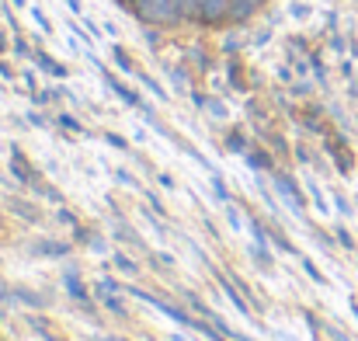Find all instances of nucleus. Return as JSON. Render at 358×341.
<instances>
[{"instance_id": "7c9ffc66", "label": "nucleus", "mask_w": 358, "mask_h": 341, "mask_svg": "<svg viewBox=\"0 0 358 341\" xmlns=\"http://www.w3.org/2000/svg\"><path fill=\"white\" fill-rule=\"evenodd\" d=\"M250 4H264V0H250Z\"/></svg>"}, {"instance_id": "4be33fe9", "label": "nucleus", "mask_w": 358, "mask_h": 341, "mask_svg": "<svg viewBox=\"0 0 358 341\" xmlns=\"http://www.w3.org/2000/svg\"><path fill=\"white\" fill-rule=\"evenodd\" d=\"M115 178H119V185H125V188H136V178H132L129 171H119Z\"/></svg>"}, {"instance_id": "423d86ee", "label": "nucleus", "mask_w": 358, "mask_h": 341, "mask_svg": "<svg viewBox=\"0 0 358 341\" xmlns=\"http://www.w3.org/2000/svg\"><path fill=\"white\" fill-rule=\"evenodd\" d=\"M150 303H153V307H157L160 314H167V317H171L174 324H181V328H195V321H192V317H188V314H185L181 307H171V303H164V300H157V296H153Z\"/></svg>"}, {"instance_id": "ddd939ff", "label": "nucleus", "mask_w": 358, "mask_h": 341, "mask_svg": "<svg viewBox=\"0 0 358 341\" xmlns=\"http://www.w3.org/2000/svg\"><path fill=\"white\" fill-rule=\"evenodd\" d=\"M115 268H119V272H125V275H139L136 261H132V258H125L122 251H115Z\"/></svg>"}, {"instance_id": "393cba45", "label": "nucleus", "mask_w": 358, "mask_h": 341, "mask_svg": "<svg viewBox=\"0 0 358 341\" xmlns=\"http://www.w3.org/2000/svg\"><path fill=\"white\" fill-rule=\"evenodd\" d=\"M108 143H112V146H119V150H129V143H125L122 136H115V132H108Z\"/></svg>"}, {"instance_id": "6e6552de", "label": "nucleus", "mask_w": 358, "mask_h": 341, "mask_svg": "<svg viewBox=\"0 0 358 341\" xmlns=\"http://www.w3.org/2000/svg\"><path fill=\"white\" fill-rule=\"evenodd\" d=\"M216 279H220V286H223V293H227V300H230V303H234V307H237V310H240V314H243V317H250V307H247V303H243V300H240L237 286H230V279H227V275H223V272H216Z\"/></svg>"}, {"instance_id": "f8f14e48", "label": "nucleus", "mask_w": 358, "mask_h": 341, "mask_svg": "<svg viewBox=\"0 0 358 341\" xmlns=\"http://www.w3.org/2000/svg\"><path fill=\"white\" fill-rule=\"evenodd\" d=\"M250 233H254V247H268V240H271V233L264 223H257V220H250Z\"/></svg>"}, {"instance_id": "cd10ccee", "label": "nucleus", "mask_w": 358, "mask_h": 341, "mask_svg": "<svg viewBox=\"0 0 358 341\" xmlns=\"http://www.w3.org/2000/svg\"><path fill=\"white\" fill-rule=\"evenodd\" d=\"M10 296H14V289H3L0 286V303H10Z\"/></svg>"}, {"instance_id": "f257e3e1", "label": "nucleus", "mask_w": 358, "mask_h": 341, "mask_svg": "<svg viewBox=\"0 0 358 341\" xmlns=\"http://www.w3.org/2000/svg\"><path fill=\"white\" fill-rule=\"evenodd\" d=\"M132 4H136V14H139L146 25H157V28L178 25V21L185 18L181 0H132Z\"/></svg>"}, {"instance_id": "b1692460", "label": "nucleus", "mask_w": 358, "mask_h": 341, "mask_svg": "<svg viewBox=\"0 0 358 341\" xmlns=\"http://www.w3.org/2000/svg\"><path fill=\"white\" fill-rule=\"evenodd\" d=\"M115 63H119L122 70H132V63H129V56H125L122 49H115Z\"/></svg>"}, {"instance_id": "20e7f679", "label": "nucleus", "mask_w": 358, "mask_h": 341, "mask_svg": "<svg viewBox=\"0 0 358 341\" xmlns=\"http://www.w3.org/2000/svg\"><path fill=\"white\" fill-rule=\"evenodd\" d=\"M31 254L35 258H63V254H70V244H63V240H38L31 247Z\"/></svg>"}, {"instance_id": "bb28decb", "label": "nucleus", "mask_w": 358, "mask_h": 341, "mask_svg": "<svg viewBox=\"0 0 358 341\" xmlns=\"http://www.w3.org/2000/svg\"><path fill=\"white\" fill-rule=\"evenodd\" d=\"M227 146H230V150H243V143H240V136H230V139H227Z\"/></svg>"}, {"instance_id": "c85d7f7f", "label": "nucleus", "mask_w": 358, "mask_h": 341, "mask_svg": "<svg viewBox=\"0 0 358 341\" xmlns=\"http://www.w3.org/2000/svg\"><path fill=\"white\" fill-rule=\"evenodd\" d=\"M352 314H355V317H358V303H352Z\"/></svg>"}, {"instance_id": "4468645a", "label": "nucleus", "mask_w": 358, "mask_h": 341, "mask_svg": "<svg viewBox=\"0 0 358 341\" xmlns=\"http://www.w3.org/2000/svg\"><path fill=\"white\" fill-rule=\"evenodd\" d=\"M303 272H306V275H310L313 282H320V286H327V275H324V272H320V268H317V265H313L310 258H303Z\"/></svg>"}, {"instance_id": "6ab92c4d", "label": "nucleus", "mask_w": 358, "mask_h": 341, "mask_svg": "<svg viewBox=\"0 0 358 341\" xmlns=\"http://www.w3.org/2000/svg\"><path fill=\"white\" fill-rule=\"evenodd\" d=\"M56 220H59V223H66V227H80V223H77V216H73V213H70L66 206H63V209L56 213Z\"/></svg>"}, {"instance_id": "a878e982", "label": "nucleus", "mask_w": 358, "mask_h": 341, "mask_svg": "<svg viewBox=\"0 0 358 341\" xmlns=\"http://www.w3.org/2000/svg\"><path fill=\"white\" fill-rule=\"evenodd\" d=\"M146 202H150V206H153V213H164V206H160V199H157V195H153V192H146Z\"/></svg>"}, {"instance_id": "a211bd4d", "label": "nucleus", "mask_w": 358, "mask_h": 341, "mask_svg": "<svg viewBox=\"0 0 358 341\" xmlns=\"http://www.w3.org/2000/svg\"><path fill=\"white\" fill-rule=\"evenodd\" d=\"M112 88H115V95H119L122 102H129V105H139V98H136L129 88H122V84H115V81H112Z\"/></svg>"}, {"instance_id": "2eb2a0df", "label": "nucleus", "mask_w": 358, "mask_h": 341, "mask_svg": "<svg viewBox=\"0 0 358 341\" xmlns=\"http://www.w3.org/2000/svg\"><path fill=\"white\" fill-rule=\"evenodd\" d=\"M247 164H250V167H261V171H264V167H271V157H268L264 150H254V153L247 157Z\"/></svg>"}, {"instance_id": "f03ea898", "label": "nucleus", "mask_w": 358, "mask_h": 341, "mask_svg": "<svg viewBox=\"0 0 358 341\" xmlns=\"http://www.w3.org/2000/svg\"><path fill=\"white\" fill-rule=\"evenodd\" d=\"M275 185H278V195L289 202V209L296 213V216H303V209H306V202H303V195H299V188H296V181L289 178V174H278L275 178Z\"/></svg>"}, {"instance_id": "39448f33", "label": "nucleus", "mask_w": 358, "mask_h": 341, "mask_svg": "<svg viewBox=\"0 0 358 341\" xmlns=\"http://www.w3.org/2000/svg\"><path fill=\"white\" fill-rule=\"evenodd\" d=\"M63 286H66L70 300H77L80 307H87V303H91V293L84 289V282L77 279V272H66V275H63Z\"/></svg>"}, {"instance_id": "412c9836", "label": "nucleus", "mask_w": 358, "mask_h": 341, "mask_svg": "<svg viewBox=\"0 0 358 341\" xmlns=\"http://www.w3.org/2000/svg\"><path fill=\"white\" fill-rule=\"evenodd\" d=\"M334 206H338V213H341V216H352V206H348V199L334 195Z\"/></svg>"}, {"instance_id": "f3484780", "label": "nucleus", "mask_w": 358, "mask_h": 341, "mask_svg": "<svg viewBox=\"0 0 358 341\" xmlns=\"http://www.w3.org/2000/svg\"><path fill=\"white\" fill-rule=\"evenodd\" d=\"M334 240H338L341 247H348V251L355 247V240H352V233H348V230H345V227H338V230H334Z\"/></svg>"}, {"instance_id": "7ed1b4c3", "label": "nucleus", "mask_w": 358, "mask_h": 341, "mask_svg": "<svg viewBox=\"0 0 358 341\" xmlns=\"http://www.w3.org/2000/svg\"><path fill=\"white\" fill-rule=\"evenodd\" d=\"M7 209H10V213H17L24 223H42L38 206H31V202H24V199H17V195H10V199H7Z\"/></svg>"}, {"instance_id": "9b49d317", "label": "nucleus", "mask_w": 358, "mask_h": 341, "mask_svg": "<svg viewBox=\"0 0 358 341\" xmlns=\"http://www.w3.org/2000/svg\"><path fill=\"white\" fill-rule=\"evenodd\" d=\"M271 244H275L278 251H285V254H299V247H296L285 233H278V230H271Z\"/></svg>"}, {"instance_id": "c756f323", "label": "nucleus", "mask_w": 358, "mask_h": 341, "mask_svg": "<svg viewBox=\"0 0 358 341\" xmlns=\"http://www.w3.org/2000/svg\"><path fill=\"white\" fill-rule=\"evenodd\" d=\"M101 341H125V338H101Z\"/></svg>"}, {"instance_id": "dca6fc26", "label": "nucleus", "mask_w": 358, "mask_h": 341, "mask_svg": "<svg viewBox=\"0 0 358 341\" xmlns=\"http://www.w3.org/2000/svg\"><path fill=\"white\" fill-rule=\"evenodd\" d=\"M213 188H216V199H220V202H234V195L227 192V181H223V178H213Z\"/></svg>"}, {"instance_id": "0eeeda50", "label": "nucleus", "mask_w": 358, "mask_h": 341, "mask_svg": "<svg viewBox=\"0 0 358 341\" xmlns=\"http://www.w3.org/2000/svg\"><path fill=\"white\" fill-rule=\"evenodd\" d=\"M10 153H14V160H10V171H14V178H17L21 185H35V174L24 167V157H21V150H17V146H10Z\"/></svg>"}, {"instance_id": "5701e85b", "label": "nucleus", "mask_w": 358, "mask_h": 341, "mask_svg": "<svg viewBox=\"0 0 358 341\" xmlns=\"http://www.w3.org/2000/svg\"><path fill=\"white\" fill-rule=\"evenodd\" d=\"M59 125H63V129H70V132H80V125H77L70 115H63V118H59Z\"/></svg>"}, {"instance_id": "1a4fd4ad", "label": "nucleus", "mask_w": 358, "mask_h": 341, "mask_svg": "<svg viewBox=\"0 0 358 341\" xmlns=\"http://www.w3.org/2000/svg\"><path fill=\"white\" fill-rule=\"evenodd\" d=\"M28 324H31V331H35L42 341H59L52 331H49V321H42V317H35V314H31V317H28Z\"/></svg>"}, {"instance_id": "9d476101", "label": "nucleus", "mask_w": 358, "mask_h": 341, "mask_svg": "<svg viewBox=\"0 0 358 341\" xmlns=\"http://www.w3.org/2000/svg\"><path fill=\"white\" fill-rule=\"evenodd\" d=\"M14 296H17L24 307H35V310H42V307H45V300H42L38 293H31V289H14Z\"/></svg>"}, {"instance_id": "aec40b11", "label": "nucleus", "mask_w": 358, "mask_h": 341, "mask_svg": "<svg viewBox=\"0 0 358 341\" xmlns=\"http://www.w3.org/2000/svg\"><path fill=\"white\" fill-rule=\"evenodd\" d=\"M310 233H313V237L320 240V247H334V240H331V233H324V230H320V227H310Z\"/></svg>"}]
</instances>
